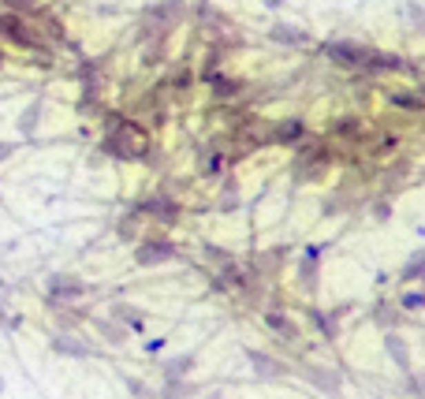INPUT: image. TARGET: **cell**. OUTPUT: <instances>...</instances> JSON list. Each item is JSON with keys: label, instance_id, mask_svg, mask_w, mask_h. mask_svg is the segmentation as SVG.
<instances>
[{"label": "cell", "instance_id": "6da1fadb", "mask_svg": "<svg viewBox=\"0 0 425 399\" xmlns=\"http://www.w3.org/2000/svg\"><path fill=\"white\" fill-rule=\"evenodd\" d=\"M45 295H49L52 306H60V302H71V299H79V295H86V284H82L79 276L57 273V276L45 280Z\"/></svg>", "mask_w": 425, "mask_h": 399}, {"label": "cell", "instance_id": "7a4b0ae2", "mask_svg": "<svg viewBox=\"0 0 425 399\" xmlns=\"http://www.w3.org/2000/svg\"><path fill=\"white\" fill-rule=\"evenodd\" d=\"M135 265H164V262H172L175 257V243H168V239H146V243H138L135 250Z\"/></svg>", "mask_w": 425, "mask_h": 399}, {"label": "cell", "instance_id": "3957f363", "mask_svg": "<svg viewBox=\"0 0 425 399\" xmlns=\"http://www.w3.org/2000/svg\"><path fill=\"white\" fill-rule=\"evenodd\" d=\"M135 213H150L161 224H175V220H179V202L168 198V194H153V198H146Z\"/></svg>", "mask_w": 425, "mask_h": 399}, {"label": "cell", "instance_id": "277c9868", "mask_svg": "<svg viewBox=\"0 0 425 399\" xmlns=\"http://www.w3.org/2000/svg\"><path fill=\"white\" fill-rule=\"evenodd\" d=\"M369 52H373V49L355 45V41H328V57L336 64H347V68H366Z\"/></svg>", "mask_w": 425, "mask_h": 399}, {"label": "cell", "instance_id": "5b68a950", "mask_svg": "<svg viewBox=\"0 0 425 399\" xmlns=\"http://www.w3.org/2000/svg\"><path fill=\"white\" fill-rule=\"evenodd\" d=\"M49 347L57 351V355H63V358H90L94 355V347H90L82 336H71V332H57V336L49 340Z\"/></svg>", "mask_w": 425, "mask_h": 399}, {"label": "cell", "instance_id": "8992f818", "mask_svg": "<svg viewBox=\"0 0 425 399\" xmlns=\"http://www.w3.org/2000/svg\"><path fill=\"white\" fill-rule=\"evenodd\" d=\"M246 362H250V366H254V373H257V377H265V380H276V377H284V373H288L280 358L265 355V351H254V347H246Z\"/></svg>", "mask_w": 425, "mask_h": 399}, {"label": "cell", "instance_id": "52a82bcc", "mask_svg": "<svg viewBox=\"0 0 425 399\" xmlns=\"http://www.w3.org/2000/svg\"><path fill=\"white\" fill-rule=\"evenodd\" d=\"M302 377H306L313 388H321V392H339V385H344L339 369H328V366H306Z\"/></svg>", "mask_w": 425, "mask_h": 399}, {"label": "cell", "instance_id": "ba28073f", "mask_svg": "<svg viewBox=\"0 0 425 399\" xmlns=\"http://www.w3.org/2000/svg\"><path fill=\"white\" fill-rule=\"evenodd\" d=\"M194 366H198V355H194V351H183V355H172V358L161 362V373H164V380H183L187 369H194Z\"/></svg>", "mask_w": 425, "mask_h": 399}, {"label": "cell", "instance_id": "9c48e42d", "mask_svg": "<svg viewBox=\"0 0 425 399\" xmlns=\"http://www.w3.org/2000/svg\"><path fill=\"white\" fill-rule=\"evenodd\" d=\"M265 324L280 336L284 343H299V324H295L288 313H276V310H265Z\"/></svg>", "mask_w": 425, "mask_h": 399}, {"label": "cell", "instance_id": "30bf717a", "mask_svg": "<svg viewBox=\"0 0 425 399\" xmlns=\"http://www.w3.org/2000/svg\"><path fill=\"white\" fill-rule=\"evenodd\" d=\"M112 321L123 324L127 332H131V329L142 332V329H146V313L138 310V306H131V302H116V306H112Z\"/></svg>", "mask_w": 425, "mask_h": 399}, {"label": "cell", "instance_id": "8fae6325", "mask_svg": "<svg viewBox=\"0 0 425 399\" xmlns=\"http://www.w3.org/2000/svg\"><path fill=\"white\" fill-rule=\"evenodd\" d=\"M269 38L276 41V45H310L313 38L302 26H291V23H276L273 30H269Z\"/></svg>", "mask_w": 425, "mask_h": 399}, {"label": "cell", "instance_id": "7c38bea8", "mask_svg": "<svg viewBox=\"0 0 425 399\" xmlns=\"http://www.w3.org/2000/svg\"><path fill=\"white\" fill-rule=\"evenodd\" d=\"M384 351H388V358H392L399 369H411V347H406V340L399 336V332H388V336H384Z\"/></svg>", "mask_w": 425, "mask_h": 399}, {"label": "cell", "instance_id": "4fadbf2b", "mask_svg": "<svg viewBox=\"0 0 425 399\" xmlns=\"http://www.w3.org/2000/svg\"><path fill=\"white\" fill-rule=\"evenodd\" d=\"M41 116H45V101H30V105H26V113L19 116V124H15V131H19V135H26V138H30L34 131H38V124H41Z\"/></svg>", "mask_w": 425, "mask_h": 399}, {"label": "cell", "instance_id": "5bb4252c", "mask_svg": "<svg viewBox=\"0 0 425 399\" xmlns=\"http://www.w3.org/2000/svg\"><path fill=\"white\" fill-rule=\"evenodd\" d=\"M97 332H101V340H105V343H112V347H123V343H127V329H123V324H116L112 318H101L97 321Z\"/></svg>", "mask_w": 425, "mask_h": 399}, {"label": "cell", "instance_id": "9a60e30c", "mask_svg": "<svg viewBox=\"0 0 425 399\" xmlns=\"http://www.w3.org/2000/svg\"><path fill=\"white\" fill-rule=\"evenodd\" d=\"M306 135V127H302V119H284V124H276V131H273V138L276 142H299V138Z\"/></svg>", "mask_w": 425, "mask_h": 399}, {"label": "cell", "instance_id": "2e32d148", "mask_svg": "<svg viewBox=\"0 0 425 399\" xmlns=\"http://www.w3.org/2000/svg\"><path fill=\"white\" fill-rule=\"evenodd\" d=\"M198 392V385H190V380H164V388L157 392V399H187Z\"/></svg>", "mask_w": 425, "mask_h": 399}, {"label": "cell", "instance_id": "e0dca14e", "mask_svg": "<svg viewBox=\"0 0 425 399\" xmlns=\"http://www.w3.org/2000/svg\"><path fill=\"white\" fill-rule=\"evenodd\" d=\"M306 318H310V324H313V329H317L325 340L336 336V321H332V313H325V310H317V306H313V310H306Z\"/></svg>", "mask_w": 425, "mask_h": 399}, {"label": "cell", "instance_id": "ac0fdd59", "mask_svg": "<svg viewBox=\"0 0 425 399\" xmlns=\"http://www.w3.org/2000/svg\"><path fill=\"white\" fill-rule=\"evenodd\" d=\"M284 257H288V246H269V254L257 257V269H265V273H276Z\"/></svg>", "mask_w": 425, "mask_h": 399}, {"label": "cell", "instance_id": "d6986e66", "mask_svg": "<svg viewBox=\"0 0 425 399\" xmlns=\"http://www.w3.org/2000/svg\"><path fill=\"white\" fill-rule=\"evenodd\" d=\"M399 276H403V280H422V276H425V250H418V254L403 265Z\"/></svg>", "mask_w": 425, "mask_h": 399}, {"label": "cell", "instance_id": "ffe728a7", "mask_svg": "<svg viewBox=\"0 0 425 399\" xmlns=\"http://www.w3.org/2000/svg\"><path fill=\"white\" fill-rule=\"evenodd\" d=\"M299 287L302 291H317V265H310V262L299 265Z\"/></svg>", "mask_w": 425, "mask_h": 399}, {"label": "cell", "instance_id": "44dd1931", "mask_svg": "<svg viewBox=\"0 0 425 399\" xmlns=\"http://www.w3.org/2000/svg\"><path fill=\"white\" fill-rule=\"evenodd\" d=\"M123 385H127V392H131L135 399H157V392L146 380H138V377H123Z\"/></svg>", "mask_w": 425, "mask_h": 399}, {"label": "cell", "instance_id": "7402d4cb", "mask_svg": "<svg viewBox=\"0 0 425 399\" xmlns=\"http://www.w3.org/2000/svg\"><path fill=\"white\" fill-rule=\"evenodd\" d=\"M0 324H4V329H19V324H23L19 313H12V306H8V295H4V291H0Z\"/></svg>", "mask_w": 425, "mask_h": 399}, {"label": "cell", "instance_id": "603a6c76", "mask_svg": "<svg viewBox=\"0 0 425 399\" xmlns=\"http://www.w3.org/2000/svg\"><path fill=\"white\" fill-rule=\"evenodd\" d=\"M388 101H392L395 108H406V113H418V108H422V97L418 94H392Z\"/></svg>", "mask_w": 425, "mask_h": 399}, {"label": "cell", "instance_id": "cb8c5ba5", "mask_svg": "<svg viewBox=\"0 0 425 399\" xmlns=\"http://www.w3.org/2000/svg\"><path fill=\"white\" fill-rule=\"evenodd\" d=\"M135 231H138V213H127V217L119 220V239H127V243H131Z\"/></svg>", "mask_w": 425, "mask_h": 399}, {"label": "cell", "instance_id": "d4e9b609", "mask_svg": "<svg viewBox=\"0 0 425 399\" xmlns=\"http://www.w3.org/2000/svg\"><path fill=\"white\" fill-rule=\"evenodd\" d=\"M395 318H399V313H395L388 302H381V306L373 310V321H377V324H395Z\"/></svg>", "mask_w": 425, "mask_h": 399}, {"label": "cell", "instance_id": "484cf974", "mask_svg": "<svg viewBox=\"0 0 425 399\" xmlns=\"http://www.w3.org/2000/svg\"><path fill=\"white\" fill-rule=\"evenodd\" d=\"M399 306H403V310H422V306H425V291H406L399 299Z\"/></svg>", "mask_w": 425, "mask_h": 399}, {"label": "cell", "instance_id": "4316f807", "mask_svg": "<svg viewBox=\"0 0 425 399\" xmlns=\"http://www.w3.org/2000/svg\"><path fill=\"white\" fill-rule=\"evenodd\" d=\"M206 254L212 257V262H220V265H235V257L228 254L224 246H212V243H209V246H206Z\"/></svg>", "mask_w": 425, "mask_h": 399}, {"label": "cell", "instance_id": "83f0119b", "mask_svg": "<svg viewBox=\"0 0 425 399\" xmlns=\"http://www.w3.org/2000/svg\"><path fill=\"white\" fill-rule=\"evenodd\" d=\"M212 90H217V97H228V94H235V90H239V82H232V79H217V82H212Z\"/></svg>", "mask_w": 425, "mask_h": 399}, {"label": "cell", "instance_id": "f1b7e54d", "mask_svg": "<svg viewBox=\"0 0 425 399\" xmlns=\"http://www.w3.org/2000/svg\"><path fill=\"white\" fill-rule=\"evenodd\" d=\"M373 217L377 220H388V217H392V206H388V202H373Z\"/></svg>", "mask_w": 425, "mask_h": 399}, {"label": "cell", "instance_id": "f546056e", "mask_svg": "<svg viewBox=\"0 0 425 399\" xmlns=\"http://www.w3.org/2000/svg\"><path fill=\"white\" fill-rule=\"evenodd\" d=\"M12 157V142H0V161H8Z\"/></svg>", "mask_w": 425, "mask_h": 399}, {"label": "cell", "instance_id": "4dcf8cb0", "mask_svg": "<svg viewBox=\"0 0 425 399\" xmlns=\"http://www.w3.org/2000/svg\"><path fill=\"white\" fill-rule=\"evenodd\" d=\"M4 392H8V380H4V377H0V396H4Z\"/></svg>", "mask_w": 425, "mask_h": 399}, {"label": "cell", "instance_id": "1f68e13d", "mask_svg": "<svg viewBox=\"0 0 425 399\" xmlns=\"http://www.w3.org/2000/svg\"><path fill=\"white\" fill-rule=\"evenodd\" d=\"M206 399H224V396H217V392H212V396H206Z\"/></svg>", "mask_w": 425, "mask_h": 399}]
</instances>
